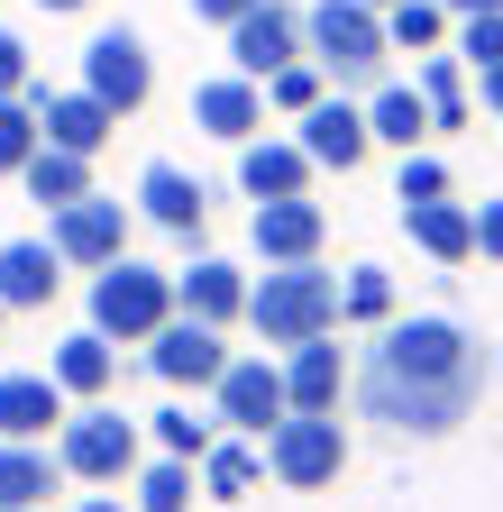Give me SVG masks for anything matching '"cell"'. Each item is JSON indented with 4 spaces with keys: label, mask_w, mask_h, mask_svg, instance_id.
<instances>
[{
    "label": "cell",
    "mask_w": 503,
    "mask_h": 512,
    "mask_svg": "<svg viewBox=\"0 0 503 512\" xmlns=\"http://www.w3.org/2000/svg\"><path fill=\"white\" fill-rule=\"evenodd\" d=\"M55 485H65V458L46 439H0V512H46Z\"/></svg>",
    "instance_id": "cell-20"
},
{
    "label": "cell",
    "mask_w": 503,
    "mask_h": 512,
    "mask_svg": "<svg viewBox=\"0 0 503 512\" xmlns=\"http://www.w3.org/2000/svg\"><path fill=\"white\" fill-rule=\"evenodd\" d=\"M55 284H65V256H55L46 238H10L0 247V302L10 311H46Z\"/></svg>",
    "instance_id": "cell-23"
},
{
    "label": "cell",
    "mask_w": 503,
    "mask_h": 512,
    "mask_svg": "<svg viewBox=\"0 0 503 512\" xmlns=\"http://www.w3.org/2000/svg\"><path fill=\"white\" fill-rule=\"evenodd\" d=\"M366 138L412 156V147L430 138V101H421V83H375V92H366Z\"/></svg>",
    "instance_id": "cell-25"
},
{
    "label": "cell",
    "mask_w": 503,
    "mask_h": 512,
    "mask_svg": "<svg viewBox=\"0 0 503 512\" xmlns=\"http://www.w3.org/2000/svg\"><path fill=\"white\" fill-rule=\"evenodd\" d=\"M46 375L65 384V403H101V394H110V375H119V348H110L101 330H74V339H55Z\"/></svg>",
    "instance_id": "cell-24"
},
{
    "label": "cell",
    "mask_w": 503,
    "mask_h": 512,
    "mask_svg": "<svg viewBox=\"0 0 503 512\" xmlns=\"http://www.w3.org/2000/svg\"><path fill=\"white\" fill-rule=\"evenodd\" d=\"M138 211H147L165 238H202V220H211V183L183 174L174 156H156V165L138 174Z\"/></svg>",
    "instance_id": "cell-14"
},
{
    "label": "cell",
    "mask_w": 503,
    "mask_h": 512,
    "mask_svg": "<svg viewBox=\"0 0 503 512\" xmlns=\"http://www.w3.org/2000/svg\"><path fill=\"white\" fill-rule=\"evenodd\" d=\"M220 439V421H193V412H156V448H165V458H202V448Z\"/></svg>",
    "instance_id": "cell-35"
},
{
    "label": "cell",
    "mask_w": 503,
    "mask_h": 512,
    "mask_svg": "<svg viewBox=\"0 0 503 512\" xmlns=\"http://www.w3.org/2000/svg\"><path fill=\"white\" fill-rule=\"evenodd\" d=\"M458 64H467V74L503 64V10H476V19H458Z\"/></svg>",
    "instance_id": "cell-34"
},
{
    "label": "cell",
    "mask_w": 503,
    "mask_h": 512,
    "mask_svg": "<svg viewBox=\"0 0 503 512\" xmlns=\"http://www.w3.org/2000/svg\"><path fill=\"white\" fill-rule=\"evenodd\" d=\"M37 110H28V92H0V174H19L28 156H37Z\"/></svg>",
    "instance_id": "cell-33"
},
{
    "label": "cell",
    "mask_w": 503,
    "mask_h": 512,
    "mask_svg": "<svg viewBox=\"0 0 503 512\" xmlns=\"http://www.w3.org/2000/svg\"><path fill=\"white\" fill-rule=\"evenodd\" d=\"M46 247L65 256V266L101 275L110 256H129V202H110V192H83V202H65L46 220Z\"/></svg>",
    "instance_id": "cell-7"
},
{
    "label": "cell",
    "mask_w": 503,
    "mask_h": 512,
    "mask_svg": "<svg viewBox=\"0 0 503 512\" xmlns=\"http://www.w3.org/2000/svg\"><path fill=\"white\" fill-rule=\"evenodd\" d=\"M165 320H174V275H165V266L110 256V266L92 275V330H101L110 348H147Z\"/></svg>",
    "instance_id": "cell-4"
},
{
    "label": "cell",
    "mask_w": 503,
    "mask_h": 512,
    "mask_svg": "<svg viewBox=\"0 0 503 512\" xmlns=\"http://www.w3.org/2000/svg\"><path fill=\"white\" fill-rule=\"evenodd\" d=\"M449 19H476V10H503V0H439Z\"/></svg>",
    "instance_id": "cell-42"
},
{
    "label": "cell",
    "mask_w": 503,
    "mask_h": 512,
    "mask_svg": "<svg viewBox=\"0 0 503 512\" xmlns=\"http://www.w3.org/2000/svg\"><path fill=\"white\" fill-rule=\"evenodd\" d=\"M83 92H92V101H110L119 119H129V110H147V92H156L147 46H138L129 28H101V37L83 46Z\"/></svg>",
    "instance_id": "cell-9"
},
{
    "label": "cell",
    "mask_w": 503,
    "mask_h": 512,
    "mask_svg": "<svg viewBox=\"0 0 503 512\" xmlns=\"http://www.w3.org/2000/svg\"><path fill=\"white\" fill-rule=\"evenodd\" d=\"M257 0H193V19H211V28H229V19H247Z\"/></svg>",
    "instance_id": "cell-39"
},
{
    "label": "cell",
    "mask_w": 503,
    "mask_h": 512,
    "mask_svg": "<svg viewBox=\"0 0 503 512\" xmlns=\"http://www.w3.org/2000/svg\"><path fill=\"white\" fill-rule=\"evenodd\" d=\"M55 458H65V476H83V485H119V476H138V421L110 412V403H83V412H65V430H55Z\"/></svg>",
    "instance_id": "cell-6"
},
{
    "label": "cell",
    "mask_w": 503,
    "mask_h": 512,
    "mask_svg": "<svg viewBox=\"0 0 503 512\" xmlns=\"http://www.w3.org/2000/svg\"><path fill=\"white\" fill-rule=\"evenodd\" d=\"M193 494H202L193 458H156V467H138V512H193Z\"/></svg>",
    "instance_id": "cell-31"
},
{
    "label": "cell",
    "mask_w": 503,
    "mask_h": 512,
    "mask_svg": "<svg viewBox=\"0 0 503 512\" xmlns=\"http://www.w3.org/2000/svg\"><path fill=\"white\" fill-rule=\"evenodd\" d=\"M330 92V74H321V64H311V55H293V64H275V74H266V110H311V101H321Z\"/></svg>",
    "instance_id": "cell-32"
},
{
    "label": "cell",
    "mask_w": 503,
    "mask_h": 512,
    "mask_svg": "<svg viewBox=\"0 0 503 512\" xmlns=\"http://www.w3.org/2000/svg\"><path fill=\"white\" fill-rule=\"evenodd\" d=\"M74 512H138V503H119V494H83Z\"/></svg>",
    "instance_id": "cell-41"
},
{
    "label": "cell",
    "mask_w": 503,
    "mask_h": 512,
    "mask_svg": "<svg viewBox=\"0 0 503 512\" xmlns=\"http://www.w3.org/2000/svg\"><path fill=\"white\" fill-rule=\"evenodd\" d=\"M147 366L174 384V394H183V384H193V394H211V384H220V366H229V348H220V330H211V320H165V330L147 339Z\"/></svg>",
    "instance_id": "cell-11"
},
{
    "label": "cell",
    "mask_w": 503,
    "mask_h": 512,
    "mask_svg": "<svg viewBox=\"0 0 503 512\" xmlns=\"http://www.w3.org/2000/svg\"><path fill=\"white\" fill-rule=\"evenodd\" d=\"M302 55V10H284V0H257L247 19H229V64L247 83H266L275 64H293Z\"/></svg>",
    "instance_id": "cell-13"
},
{
    "label": "cell",
    "mask_w": 503,
    "mask_h": 512,
    "mask_svg": "<svg viewBox=\"0 0 503 512\" xmlns=\"http://www.w3.org/2000/svg\"><path fill=\"white\" fill-rule=\"evenodd\" d=\"M302 55L330 74V92H375L385 83V55H394V37H385V10H366V0H311L302 10Z\"/></svg>",
    "instance_id": "cell-2"
},
{
    "label": "cell",
    "mask_w": 503,
    "mask_h": 512,
    "mask_svg": "<svg viewBox=\"0 0 503 512\" xmlns=\"http://www.w3.org/2000/svg\"><path fill=\"white\" fill-rule=\"evenodd\" d=\"M28 110L46 128V147H74V156H101L110 128H119V110L92 101V92H46V83H28Z\"/></svg>",
    "instance_id": "cell-15"
},
{
    "label": "cell",
    "mask_w": 503,
    "mask_h": 512,
    "mask_svg": "<svg viewBox=\"0 0 503 512\" xmlns=\"http://www.w3.org/2000/svg\"><path fill=\"white\" fill-rule=\"evenodd\" d=\"M421 101H430V128H467V64L421 55Z\"/></svg>",
    "instance_id": "cell-30"
},
{
    "label": "cell",
    "mask_w": 503,
    "mask_h": 512,
    "mask_svg": "<svg viewBox=\"0 0 503 512\" xmlns=\"http://www.w3.org/2000/svg\"><path fill=\"white\" fill-rule=\"evenodd\" d=\"M193 119L211 128V138H257L266 128V83H247V74H211V83H193Z\"/></svg>",
    "instance_id": "cell-19"
},
{
    "label": "cell",
    "mask_w": 503,
    "mask_h": 512,
    "mask_svg": "<svg viewBox=\"0 0 503 512\" xmlns=\"http://www.w3.org/2000/svg\"><path fill=\"white\" fill-rule=\"evenodd\" d=\"M37 74H28V46H19V28H0V92H28Z\"/></svg>",
    "instance_id": "cell-37"
},
{
    "label": "cell",
    "mask_w": 503,
    "mask_h": 512,
    "mask_svg": "<svg viewBox=\"0 0 503 512\" xmlns=\"http://www.w3.org/2000/svg\"><path fill=\"white\" fill-rule=\"evenodd\" d=\"M476 256H494V266H503V202L476 211Z\"/></svg>",
    "instance_id": "cell-38"
},
{
    "label": "cell",
    "mask_w": 503,
    "mask_h": 512,
    "mask_svg": "<svg viewBox=\"0 0 503 512\" xmlns=\"http://www.w3.org/2000/svg\"><path fill=\"white\" fill-rule=\"evenodd\" d=\"M339 467H348L339 412H284V421L266 430V476H275L284 494H321V485H339Z\"/></svg>",
    "instance_id": "cell-5"
},
{
    "label": "cell",
    "mask_w": 503,
    "mask_h": 512,
    "mask_svg": "<svg viewBox=\"0 0 503 512\" xmlns=\"http://www.w3.org/2000/svg\"><path fill=\"white\" fill-rule=\"evenodd\" d=\"M193 467H202V494H211V503H247V494H257V476H266V448H247V439H211Z\"/></svg>",
    "instance_id": "cell-27"
},
{
    "label": "cell",
    "mask_w": 503,
    "mask_h": 512,
    "mask_svg": "<svg viewBox=\"0 0 503 512\" xmlns=\"http://www.w3.org/2000/svg\"><path fill=\"white\" fill-rule=\"evenodd\" d=\"M293 138H302V156L321 165V174H357V165L375 156V138H366V101H348V92H321V101L302 110Z\"/></svg>",
    "instance_id": "cell-10"
},
{
    "label": "cell",
    "mask_w": 503,
    "mask_h": 512,
    "mask_svg": "<svg viewBox=\"0 0 503 512\" xmlns=\"http://www.w3.org/2000/svg\"><path fill=\"white\" fill-rule=\"evenodd\" d=\"M311 174H321V165L302 156V138H266V128H257V138H238V192H247V202L311 192Z\"/></svg>",
    "instance_id": "cell-16"
},
{
    "label": "cell",
    "mask_w": 503,
    "mask_h": 512,
    "mask_svg": "<svg viewBox=\"0 0 503 512\" xmlns=\"http://www.w3.org/2000/svg\"><path fill=\"white\" fill-rule=\"evenodd\" d=\"M247 330L266 348H302V339L339 330V275H321V256L311 266H266L247 284Z\"/></svg>",
    "instance_id": "cell-3"
},
{
    "label": "cell",
    "mask_w": 503,
    "mask_h": 512,
    "mask_svg": "<svg viewBox=\"0 0 503 512\" xmlns=\"http://www.w3.org/2000/svg\"><path fill=\"white\" fill-rule=\"evenodd\" d=\"M339 394H348V357L330 348V330L284 348V403L293 412H339Z\"/></svg>",
    "instance_id": "cell-18"
},
{
    "label": "cell",
    "mask_w": 503,
    "mask_h": 512,
    "mask_svg": "<svg viewBox=\"0 0 503 512\" xmlns=\"http://www.w3.org/2000/svg\"><path fill=\"white\" fill-rule=\"evenodd\" d=\"M348 394L394 439H449L485 403V348L449 311H412V320L394 311L385 330H375V348L348 366Z\"/></svg>",
    "instance_id": "cell-1"
},
{
    "label": "cell",
    "mask_w": 503,
    "mask_h": 512,
    "mask_svg": "<svg viewBox=\"0 0 503 512\" xmlns=\"http://www.w3.org/2000/svg\"><path fill=\"white\" fill-rule=\"evenodd\" d=\"M37 10H92V0H37Z\"/></svg>",
    "instance_id": "cell-43"
},
{
    "label": "cell",
    "mask_w": 503,
    "mask_h": 512,
    "mask_svg": "<svg viewBox=\"0 0 503 512\" xmlns=\"http://www.w3.org/2000/svg\"><path fill=\"white\" fill-rule=\"evenodd\" d=\"M19 183H28V202L65 211V202H83V192H92V156H74V147H46V138H37V156L19 165Z\"/></svg>",
    "instance_id": "cell-26"
},
{
    "label": "cell",
    "mask_w": 503,
    "mask_h": 512,
    "mask_svg": "<svg viewBox=\"0 0 503 512\" xmlns=\"http://www.w3.org/2000/svg\"><path fill=\"white\" fill-rule=\"evenodd\" d=\"M403 229H412V247L430 266H467L476 256V211L449 202V192H439V202H403Z\"/></svg>",
    "instance_id": "cell-21"
},
{
    "label": "cell",
    "mask_w": 503,
    "mask_h": 512,
    "mask_svg": "<svg viewBox=\"0 0 503 512\" xmlns=\"http://www.w3.org/2000/svg\"><path fill=\"white\" fill-rule=\"evenodd\" d=\"M449 10H439V0H394V10H385V37H394V55H439V46H449Z\"/></svg>",
    "instance_id": "cell-28"
},
{
    "label": "cell",
    "mask_w": 503,
    "mask_h": 512,
    "mask_svg": "<svg viewBox=\"0 0 503 512\" xmlns=\"http://www.w3.org/2000/svg\"><path fill=\"white\" fill-rule=\"evenodd\" d=\"M339 320L385 330V320H394V275H385V266H348V275H339Z\"/></svg>",
    "instance_id": "cell-29"
},
{
    "label": "cell",
    "mask_w": 503,
    "mask_h": 512,
    "mask_svg": "<svg viewBox=\"0 0 503 512\" xmlns=\"http://www.w3.org/2000/svg\"><path fill=\"white\" fill-rule=\"evenodd\" d=\"M476 83H485V110L503 119V64H485V74H476Z\"/></svg>",
    "instance_id": "cell-40"
},
{
    "label": "cell",
    "mask_w": 503,
    "mask_h": 512,
    "mask_svg": "<svg viewBox=\"0 0 503 512\" xmlns=\"http://www.w3.org/2000/svg\"><path fill=\"white\" fill-rule=\"evenodd\" d=\"M174 311H183V320H211V330H229V320H247V275L229 266V256H193V266L174 275Z\"/></svg>",
    "instance_id": "cell-17"
},
{
    "label": "cell",
    "mask_w": 503,
    "mask_h": 512,
    "mask_svg": "<svg viewBox=\"0 0 503 512\" xmlns=\"http://www.w3.org/2000/svg\"><path fill=\"white\" fill-rule=\"evenodd\" d=\"M247 238H257L266 266H311V256H321V238H330V220H321V202H311V192H284V202H257Z\"/></svg>",
    "instance_id": "cell-12"
},
{
    "label": "cell",
    "mask_w": 503,
    "mask_h": 512,
    "mask_svg": "<svg viewBox=\"0 0 503 512\" xmlns=\"http://www.w3.org/2000/svg\"><path fill=\"white\" fill-rule=\"evenodd\" d=\"M65 430V384L55 375H0V439H55Z\"/></svg>",
    "instance_id": "cell-22"
},
{
    "label": "cell",
    "mask_w": 503,
    "mask_h": 512,
    "mask_svg": "<svg viewBox=\"0 0 503 512\" xmlns=\"http://www.w3.org/2000/svg\"><path fill=\"white\" fill-rule=\"evenodd\" d=\"M439 192H449V165H439V156H403V183H394V202H439Z\"/></svg>",
    "instance_id": "cell-36"
},
{
    "label": "cell",
    "mask_w": 503,
    "mask_h": 512,
    "mask_svg": "<svg viewBox=\"0 0 503 512\" xmlns=\"http://www.w3.org/2000/svg\"><path fill=\"white\" fill-rule=\"evenodd\" d=\"M366 10H394V0H366Z\"/></svg>",
    "instance_id": "cell-44"
},
{
    "label": "cell",
    "mask_w": 503,
    "mask_h": 512,
    "mask_svg": "<svg viewBox=\"0 0 503 512\" xmlns=\"http://www.w3.org/2000/svg\"><path fill=\"white\" fill-rule=\"evenodd\" d=\"M211 403H220V421L238 430V439H266L293 403H284V366L275 357H229L220 366V384H211Z\"/></svg>",
    "instance_id": "cell-8"
},
{
    "label": "cell",
    "mask_w": 503,
    "mask_h": 512,
    "mask_svg": "<svg viewBox=\"0 0 503 512\" xmlns=\"http://www.w3.org/2000/svg\"><path fill=\"white\" fill-rule=\"evenodd\" d=\"M0 330H10V302H0Z\"/></svg>",
    "instance_id": "cell-45"
}]
</instances>
